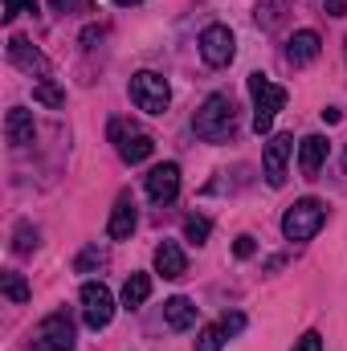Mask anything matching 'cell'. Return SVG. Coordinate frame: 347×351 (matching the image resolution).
Returning <instances> with one entry per match:
<instances>
[{
	"label": "cell",
	"mask_w": 347,
	"mask_h": 351,
	"mask_svg": "<svg viewBox=\"0 0 347 351\" xmlns=\"http://www.w3.org/2000/svg\"><path fill=\"white\" fill-rule=\"evenodd\" d=\"M147 196L156 204H172L180 196V164H160L147 172Z\"/></svg>",
	"instance_id": "10"
},
{
	"label": "cell",
	"mask_w": 347,
	"mask_h": 351,
	"mask_svg": "<svg viewBox=\"0 0 347 351\" xmlns=\"http://www.w3.org/2000/svg\"><path fill=\"white\" fill-rule=\"evenodd\" d=\"M21 12H37V0H4V12L0 16H4V25H12Z\"/></svg>",
	"instance_id": "24"
},
{
	"label": "cell",
	"mask_w": 347,
	"mask_h": 351,
	"mask_svg": "<svg viewBox=\"0 0 347 351\" xmlns=\"http://www.w3.org/2000/svg\"><path fill=\"white\" fill-rule=\"evenodd\" d=\"M254 250H258V245H254V237H237V245H233V254H237V258H254Z\"/></svg>",
	"instance_id": "28"
},
{
	"label": "cell",
	"mask_w": 347,
	"mask_h": 351,
	"mask_svg": "<svg viewBox=\"0 0 347 351\" xmlns=\"http://www.w3.org/2000/svg\"><path fill=\"white\" fill-rule=\"evenodd\" d=\"M131 102H135L143 114H164L168 102H172V90H168V82H164L160 74L143 70V74L131 78Z\"/></svg>",
	"instance_id": "4"
},
{
	"label": "cell",
	"mask_w": 347,
	"mask_h": 351,
	"mask_svg": "<svg viewBox=\"0 0 347 351\" xmlns=\"http://www.w3.org/2000/svg\"><path fill=\"white\" fill-rule=\"evenodd\" d=\"M94 265H102V250H98V245L82 250V258L74 262V269H78V274H86V269H94Z\"/></svg>",
	"instance_id": "25"
},
{
	"label": "cell",
	"mask_w": 347,
	"mask_h": 351,
	"mask_svg": "<svg viewBox=\"0 0 347 351\" xmlns=\"http://www.w3.org/2000/svg\"><path fill=\"white\" fill-rule=\"evenodd\" d=\"M33 98H37L41 106H49V110L66 106V90H58L53 82H37V86H33Z\"/></svg>",
	"instance_id": "20"
},
{
	"label": "cell",
	"mask_w": 347,
	"mask_h": 351,
	"mask_svg": "<svg viewBox=\"0 0 347 351\" xmlns=\"http://www.w3.org/2000/svg\"><path fill=\"white\" fill-rule=\"evenodd\" d=\"M147 298H152V274H131L127 286H123V306L135 311V306H143Z\"/></svg>",
	"instance_id": "18"
},
{
	"label": "cell",
	"mask_w": 347,
	"mask_h": 351,
	"mask_svg": "<svg viewBox=\"0 0 347 351\" xmlns=\"http://www.w3.org/2000/svg\"><path fill=\"white\" fill-rule=\"evenodd\" d=\"M78 298H82V319H86L90 331L110 327V319H115V298H110V290H106L102 282H86Z\"/></svg>",
	"instance_id": "7"
},
{
	"label": "cell",
	"mask_w": 347,
	"mask_h": 351,
	"mask_svg": "<svg viewBox=\"0 0 347 351\" xmlns=\"http://www.w3.org/2000/svg\"><path fill=\"white\" fill-rule=\"evenodd\" d=\"M156 269L164 274V278H184L188 274V258H184V250L176 245V241H160V250H156Z\"/></svg>",
	"instance_id": "15"
},
{
	"label": "cell",
	"mask_w": 347,
	"mask_h": 351,
	"mask_svg": "<svg viewBox=\"0 0 347 351\" xmlns=\"http://www.w3.org/2000/svg\"><path fill=\"white\" fill-rule=\"evenodd\" d=\"M319 49H323L319 33H315V29H298V33L286 41V62H290V66H307V62L319 58Z\"/></svg>",
	"instance_id": "12"
},
{
	"label": "cell",
	"mask_w": 347,
	"mask_h": 351,
	"mask_svg": "<svg viewBox=\"0 0 347 351\" xmlns=\"http://www.w3.org/2000/svg\"><path fill=\"white\" fill-rule=\"evenodd\" d=\"M294 156V139L290 135H274L265 143V156H261V168H265V184L270 188H282L286 184V160Z\"/></svg>",
	"instance_id": "9"
},
{
	"label": "cell",
	"mask_w": 347,
	"mask_h": 351,
	"mask_svg": "<svg viewBox=\"0 0 347 351\" xmlns=\"http://www.w3.org/2000/svg\"><path fill=\"white\" fill-rule=\"evenodd\" d=\"M110 139H115L123 164H143V160H152V152H156V139H152L147 131H139V127H127L123 119L110 123Z\"/></svg>",
	"instance_id": "5"
},
{
	"label": "cell",
	"mask_w": 347,
	"mask_h": 351,
	"mask_svg": "<svg viewBox=\"0 0 347 351\" xmlns=\"http://www.w3.org/2000/svg\"><path fill=\"white\" fill-rule=\"evenodd\" d=\"M323 8H327V16H344V12H347V0H323Z\"/></svg>",
	"instance_id": "29"
},
{
	"label": "cell",
	"mask_w": 347,
	"mask_h": 351,
	"mask_svg": "<svg viewBox=\"0 0 347 351\" xmlns=\"http://www.w3.org/2000/svg\"><path fill=\"white\" fill-rule=\"evenodd\" d=\"M246 86H250V94H254V131L258 135H270V127H274V114L286 106V90L278 86V82H270L265 74H250L246 78Z\"/></svg>",
	"instance_id": "3"
},
{
	"label": "cell",
	"mask_w": 347,
	"mask_h": 351,
	"mask_svg": "<svg viewBox=\"0 0 347 351\" xmlns=\"http://www.w3.org/2000/svg\"><path fill=\"white\" fill-rule=\"evenodd\" d=\"M221 327H225V335H237V331H246V315H237V311H233V315H225V319H221Z\"/></svg>",
	"instance_id": "27"
},
{
	"label": "cell",
	"mask_w": 347,
	"mask_h": 351,
	"mask_svg": "<svg viewBox=\"0 0 347 351\" xmlns=\"http://www.w3.org/2000/svg\"><path fill=\"white\" fill-rule=\"evenodd\" d=\"M192 131H196V139H204V143H225V139L237 131L233 98H229V94H208V98L200 102V110L192 114Z\"/></svg>",
	"instance_id": "1"
},
{
	"label": "cell",
	"mask_w": 347,
	"mask_h": 351,
	"mask_svg": "<svg viewBox=\"0 0 347 351\" xmlns=\"http://www.w3.org/2000/svg\"><path fill=\"white\" fill-rule=\"evenodd\" d=\"M4 135H8V143H12V147L33 143V114H29V110H21V106H12V110H8V119H4Z\"/></svg>",
	"instance_id": "16"
},
{
	"label": "cell",
	"mask_w": 347,
	"mask_h": 351,
	"mask_svg": "<svg viewBox=\"0 0 347 351\" xmlns=\"http://www.w3.org/2000/svg\"><path fill=\"white\" fill-rule=\"evenodd\" d=\"M58 12H70V8H78V4H86V0H49Z\"/></svg>",
	"instance_id": "30"
},
{
	"label": "cell",
	"mask_w": 347,
	"mask_h": 351,
	"mask_svg": "<svg viewBox=\"0 0 347 351\" xmlns=\"http://www.w3.org/2000/svg\"><path fill=\"white\" fill-rule=\"evenodd\" d=\"M8 58L25 70V74H49V62H45V53L41 49H33L25 37H12L8 41Z\"/></svg>",
	"instance_id": "13"
},
{
	"label": "cell",
	"mask_w": 347,
	"mask_h": 351,
	"mask_svg": "<svg viewBox=\"0 0 347 351\" xmlns=\"http://www.w3.org/2000/svg\"><path fill=\"white\" fill-rule=\"evenodd\" d=\"M0 290H4L8 302H29V294H33L29 282H25L21 274H4V278H0Z\"/></svg>",
	"instance_id": "19"
},
{
	"label": "cell",
	"mask_w": 347,
	"mask_h": 351,
	"mask_svg": "<svg viewBox=\"0 0 347 351\" xmlns=\"http://www.w3.org/2000/svg\"><path fill=\"white\" fill-rule=\"evenodd\" d=\"M323 225H327V204L315 200V196L294 200V204L286 208V217H282V233H286V241H311Z\"/></svg>",
	"instance_id": "2"
},
{
	"label": "cell",
	"mask_w": 347,
	"mask_h": 351,
	"mask_svg": "<svg viewBox=\"0 0 347 351\" xmlns=\"http://www.w3.org/2000/svg\"><path fill=\"white\" fill-rule=\"evenodd\" d=\"M323 119H327V123H339V119H344V110H335V106H327V110H323Z\"/></svg>",
	"instance_id": "31"
},
{
	"label": "cell",
	"mask_w": 347,
	"mask_h": 351,
	"mask_svg": "<svg viewBox=\"0 0 347 351\" xmlns=\"http://www.w3.org/2000/svg\"><path fill=\"white\" fill-rule=\"evenodd\" d=\"M233 53H237V45H233V33H229L225 25H208V29L200 33V58H204L213 70L229 66Z\"/></svg>",
	"instance_id": "8"
},
{
	"label": "cell",
	"mask_w": 347,
	"mask_h": 351,
	"mask_svg": "<svg viewBox=\"0 0 347 351\" xmlns=\"http://www.w3.org/2000/svg\"><path fill=\"white\" fill-rule=\"evenodd\" d=\"M135 225H139L135 200H131V192H123V196L115 200V208H110V225H106V233H110L115 241H127V237L135 233Z\"/></svg>",
	"instance_id": "11"
},
{
	"label": "cell",
	"mask_w": 347,
	"mask_h": 351,
	"mask_svg": "<svg viewBox=\"0 0 347 351\" xmlns=\"http://www.w3.org/2000/svg\"><path fill=\"white\" fill-rule=\"evenodd\" d=\"M33 351H74V319L66 311H53L49 319H41L33 335Z\"/></svg>",
	"instance_id": "6"
},
{
	"label": "cell",
	"mask_w": 347,
	"mask_h": 351,
	"mask_svg": "<svg viewBox=\"0 0 347 351\" xmlns=\"http://www.w3.org/2000/svg\"><path fill=\"white\" fill-rule=\"evenodd\" d=\"M12 250H16V254H33V250H37V229H33L29 221H21V225H16V237H12Z\"/></svg>",
	"instance_id": "22"
},
{
	"label": "cell",
	"mask_w": 347,
	"mask_h": 351,
	"mask_svg": "<svg viewBox=\"0 0 347 351\" xmlns=\"http://www.w3.org/2000/svg\"><path fill=\"white\" fill-rule=\"evenodd\" d=\"M344 172H347V152H344Z\"/></svg>",
	"instance_id": "33"
},
{
	"label": "cell",
	"mask_w": 347,
	"mask_h": 351,
	"mask_svg": "<svg viewBox=\"0 0 347 351\" xmlns=\"http://www.w3.org/2000/svg\"><path fill=\"white\" fill-rule=\"evenodd\" d=\"M115 4H123V8H131V4H143V0H115Z\"/></svg>",
	"instance_id": "32"
},
{
	"label": "cell",
	"mask_w": 347,
	"mask_h": 351,
	"mask_svg": "<svg viewBox=\"0 0 347 351\" xmlns=\"http://www.w3.org/2000/svg\"><path fill=\"white\" fill-rule=\"evenodd\" d=\"M208 233H213V225H208V217H196V213H192V217L184 221V237H188V241H196V245H204V241H208Z\"/></svg>",
	"instance_id": "21"
},
{
	"label": "cell",
	"mask_w": 347,
	"mask_h": 351,
	"mask_svg": "<svg viewBox=\"0 0 347 351\" xmlns=\"http://www.w3.org/2000/svg\"><path fill=\"white\" fill-rule=\"evenodd\" d=\"M225 348V327L217 323V327H204L200 335H196V351H221Z\"/></svg>",
	"instance_id": "23"
},
{
	"label": "cell",
	"mask_w": 347,
	"mask_h": 351,
	"mask_svg": "<svg viewBox=\"0 0 347 351\" xmlns=\"http://www.w3.org/2000/svg\"><path fill=\"white\" fill-rule=\"evenodd\" d=\"M294 351H323V335H319V331H307V335L294 343Z\"/></svg>",
	"instance_id": "26"
},
{
	"label": "cell",
	"mask_w": 347,
	"mask_h": 351,
	"mask_svg": "<svg viewBox=\"0 0 347 351\" xmlns=\"http://www.w3.org/2000/svg\"><path fill=\"white\" fill-rule=\"evenodd\" d=\"M323 164H327V139L323 135H307L298 143V168H302V176H319Z\"/></svg>",
	"instance_id": "14"
},
{
	"label": "cell",
	"mask_w": 347,
	"mask_h": 351,
	"mask_svg": "<svg viewBox=\"0 0 347 351\" xmlns=\"http://www.w3.org/2000/svg\"><path fill=\"white\" fill-rule=\"evenodd\" d=\"M164 323H168L172 331H188V327L196 323V306H192L188 298H180V294H176V298L164 302Z\"/></svg>",
	"instance_id": "17"
}]
</instances>
